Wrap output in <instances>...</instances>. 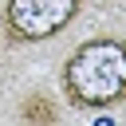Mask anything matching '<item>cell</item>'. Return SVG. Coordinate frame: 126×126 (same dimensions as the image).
I'll return each mask as SVG.
<instances>
[{
    "mask_svg": "<svg viewBox=\"0 0 126 126\" xmlns=\"http://www.w3.org/2000/svg\"><path fill=\"white\" fill-rule=\"evenodd\" d=\"M79 12H83V0H8L4 32L12 43H43L67 32Z\"/></svg>",
    "mask_w": 126,
    "mask_h": 126,
    "instance_id": "7a4b0ae2",
    "label": "cell"
},
{
    "mask_svg": "<svg viewBox=\"0 0 126 126\" xmlns=\"http://www.w3.org/2000/svg\"><path fill=\"white\" fill-rule=\"evenodd\" d=\"M63 94L83 110H110L126 102V39L94 35L83 39L63 63Z\"/></svg>",
    "mask_w": 126,
    "mask_h": 126,
    "instance_id": "6da1fadb",
    "label": "cell"
},
{
    "mask_svg": "<svg viewBox=\"0 0 126 126\" xmlns=\"http://www.w3.org/2000/svg\"><path fill=\"white\" fill-rule=\"evenodd\" d=\"M20 114H24L28 126H55V106H51L47 94H28L24 106H20Z\"/></svg>",
    "mask_w": 126,
    "mask_h": 126,
    "instance_id": "3957f363",
    "label": "cell"
}]
</instances>
